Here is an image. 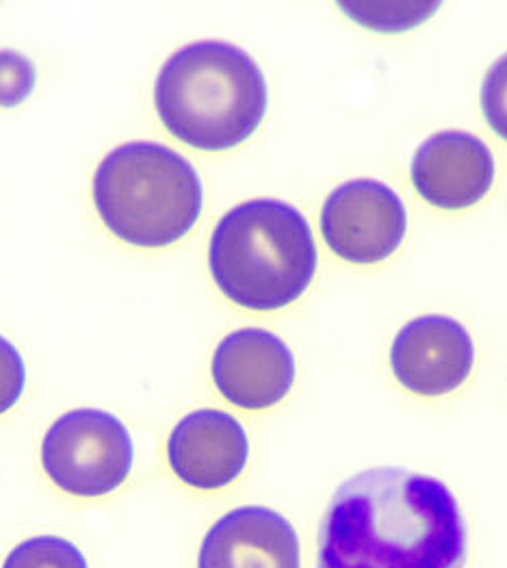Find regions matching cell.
Returning <instances> with one entry per match:
<instances>
[{
	"label": "cell",
	"mask_w": 507,
	"mask_h": 568,
	"mask_svg": "<svg viewBox=\"0 0 507 568\" xmlns=\"http://www.w3.org/2000/svg\"><path fill=\"white\" fill-rule=\"evenodd\" d=\"M27 382V367L16 349L4 336H0V415L11 410L22 397Z\"/></svg>",
	"instance_id": "15"
},
{
	"label": "cell",
	"mask_w": 507,
	"mask_h": 568,
	"mask_svg": "<svg viewBox=\"0 0 507 568\" xmlns=\"http://www.w3.org/2000/svg\"><path fill=\"white\" fill-rule=\"evenodd\" d=\"M466 527L436 477L369 469L332 497L320 531V568H464Z\"/></svg>",
	"instance_id": "1"
},
{
	"label": "cell",
	"mask_w": 507,
	"mask_h": 568,
	"mask_svg": "<svg viewBox=\"0 0 507 568\" xmlns=\"http://www.w3.org/2000/svg\"><path fill=\"white\" fill-rule=\"evenodd\" d=\"M209 265L220 291L243 308L277 311L311 286L317 245L311 224L280 200H250L229 211L213 237Z\"/></svg>",
	"instance_id": "3"
},
{
	"label": "cell",
	"mask_w": 507,
	"mask_h": 568,
	"mask_svg": "<svg viewBox=\"0 0 507 568\" xmlns=\"http://www.w3.org/2000/svg\"><path fill=\"white\" fill-rule=\"evenodd\" d=\"M42 465L68 495L102 497L133 469V438L111 413L81 408L59 417L44 436Z\"/></svg>",
	"instance_id": "5"
},
{
	"label": "cell",
	"mask_w": 507,
	"mask_h": 568,
	"mask_svg": "<svg viewBox=\"0 0 507 568\" xmlns=\"http://www.w3.org/2000/svg\"><path fill=\"white\" fill-rule=\"evenodd\" d=\"M213 379L234 406L265 410L288 395L295 379V358L274 332H232L215 349Z\"/></svg>",
	"instance_id": "7"
},
{
	"label": "cell",
	"mask_w": 507,
	"mask_h": 568,
	"mask_svg": "<svg viewBox=\"0 0 507 568\" xmlns=\"http://www.w3.org/2000/svg\"><path fill=\"white\" fill-rule=\"evenodd\" d=\"M322 233L341 258L358 265L379 263L404 241L406 209L402 197L379 181H349L327 195Z\"/></svg>",
	"instance_id": "6"
},
{
	"label": "cell",
	"mask_w": 507,
	"mask_h": 568,
	"mask_svg": "<svg viewBox=\"0 0 507 568\" xmlns=\"http://www.w3.org/2000/svg\"><path fill=\"white\" fill-rule=\"evenodd\" d=\"M154 102L174 138L197 150L220 152L256 133L267 111V83L245 50L204 40L165 61Z\"/></svg>",
	"instance_id": "2"
},
{
	"label": "cell",
	"mask_w": 507,
	"mask_h": 568,
	"mask_svg": "<svg viewBox=\"0 0 507 568\" xmlns=\"http://www.w3.org/2000/svg\"><path fill=\"white\" fill-rule=\"evenodd\" d=\"M197 568H302L300 538L276 510L236 508L204 536Z\"/></svg>",
	"instance_id": "11"
},
{
	"label": "cell",
	"mask_w": 507,
	"mask_h": 568,
	"mask_svg": "<svg viewBox=\"0 0 507 568\" xmlns=\"http://www.w3.org/2000/svg\"><path fill=\"white\" fill-rule=\"evenodd\" d=\"M2 568H90L81 549L59 536H38L20 542Z\"/></svg>",
	"instance_id": "12"
},
{
	"label": "cell",
	"mask_w": 507,
	"mask_h": 568,
	"mask_svg": "<svg viewBox=\"0 0 507 568\" xmlns=\"http://www.w3.org/2000/svg\"><path fill=\"white\" fill-rule=\"evenodd\" d=\"M410 174L423 200L445 211H460L477 204L493 187L495 159L475 135L445 131L420 143Z\"/></svg>",
	"instance_id": "9"
},
{
	"label": "cell",
	"mask_w": 507,
	"mask_h": 568,
	"mask_svg": "<svg viewBox=\"0 0 507 568\" xmlns=\"http://www.w3.org/2000/svg\"><path fill=\"white\" fill-rule=\"evenodd\" d=\"M93 202L115 237L138 247H165L195 226L202 181L185 156L163 143H124L100 163Z\"/></svg>",
	"instance_id": "4"
},
{
	"label": "cell",
	"mask_w": 507,
	"mask_h": 568,
	"mask_svg": "<svg viewBox=\"0 0 507 568\" xmlns=\"http://www.w3.org/2000/svg\"><path fill=\"white\" fill-rule=\"evenodd\" d=\"M36 88V68L33 63L16 52L0 50V106L11 109L22 104Z\"/></svg>",
	"instance_id": "13"
},
{
	"label": "cell",
	"mask_w": 507,
	"mask_h": 568,
	"mask_svg": "<svg viewBox=\"0 0 507 568\" xmlns=\"http://www.w3.org/2000/svg\"><path fill=\"white\" fill-rule=\"evenodd\" d=\"M481 109L490 129L507 142V54L493 63L484 79Z\"/></svg>",
	"instance_id": "14"
},
{
	"label": "cell",
	"mask_w": 507,
	"mask_h": 568,
	"mask_svg": "<svg viewBox=\"0 0 507 568\" xmlns=\"http://www.w3.org/2000/svg\"><path fill=\"white\" fill-rule=\"evenodd\" d=\"M250 443L243 426L222 410H195L174 427L168 445L172 471L200 490H217L243 474Z\"/></svg>",
	"instance_id": "10"
},
{
	"label": "cell",
	"mask_w": 507,
	"mask_h": 568,
	"mask_svg": "<svg viewBox=\"0 0 507 568\" xmlns=\"http://www.w3.org/2000/svg\"><path fill=\"white\" fill-rule=\"evenodd\" d=\"M475 363L473 338L460 322L425 315L395 336L391 365L397 379L418 395H447L462 386Z\"/></svg>",
	"instance_id": "8"
}]
</instances>
